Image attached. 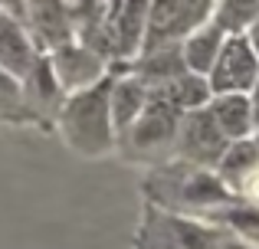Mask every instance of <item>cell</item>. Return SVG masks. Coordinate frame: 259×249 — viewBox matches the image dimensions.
<instances>
[{"instance_id": "obj_1", "label": "cell", "mask_w": 259, "mask_h": 249, "mask_svg": "<svg viewBox=\"0 0 259 249\" xmlns=\"http://www.w3.org/2000/svg\"><path fill=\"white\" fill-rule=\"evenodd\" d=\"M217 0H151L148 13V36H145V53L164 49V43L181 36H190L210 23Z\"/></svg>"}, {"instance_id": "obj_2", "label": "cell", "mask_w": 259, "mask_h": 249, "mask_svg": "<svg viewBox=\"0 0 259 249\" xmlns=\"http://www.w3.org/2000/svg\"><path fill=\"white\" fill-rule=\"evenodd\" d=\"M213 95H249L259 82V56L246 36H227L207 76Z\"/></svg>"}, {"instance_id": "obj_3", "label": "cell", "mask_w": 259, "mask_h": 249, "mask_svg": "<svg viewBox=\"0 0 259 249\" xmlns=\"http://www.w3.org/2000/svg\"><path fill=\"white\" fill-rule=\"evenodd\" d=\"M177 138H181V154L190 158V161H197V164H220L227 147L233 144V141L217 128L213 115H210L207 109L187 112L181 128H177Z\"/></svg>"}, {"instance_id": "obj_4", "label": "cell", "mask_w": 259, "mask_h": 249, "mask_svg": "<svg viewBox=\"0 0 259 249\" xmlns=\"http://www.w3.org/2000/svg\"><path fill=\"white\" fill-rule=\"evenodd\" d=\"M210 115L217 128L230 141H246L253 134V98L249 95H213L210 98Z\"/></svg>"}, {"instance_id": "obj_5", "label": "cell", "mask_w": 259, "mask_h": 249, "mask_svg": "<svg viewBox=\"0 0 259 249\" xmlns=\"http://www.w3.org/2000/svg\"><path fill=\"white\" fill-rule=\"evenodd\" d=\"M223 30L210 20V23H203L200 30H194L187 36V43H184V49H181V56H184V66H187L194 76H203L207 79L210 76V69H213V63H217V56H220V49H223Z\"/></svg>"}, {"instance_id": "obj_6", "label": "cell", "mask_w": 259, "mask_h": 249, "mask_svg": "<svg viewBox=\"0 0 259 249\" xmlns=\"http://www.w3.org/2000/svg\"><path fill=\"white\" fill-rule=\"evenodd\" d=\"M259 164V147H256V141L253 138H246V141H233V144L227 147V154H223V161L217 164V177L223 180V187L227 190H236V187L243 184V177H246L249 171Z\"/></svg>"}, {"instance_id": "obj_7", "label": "cell", "mask_w": 259, "mask_h": 249, "mask_svg": "<svg viewBox=\"0 0 259 249\" xmlns=\"http://www.w3.org/2000/svg\"><path fill=\"white\" fill-rule=\"evenodd\" d=\"M259 20V0H217L213 23L223 36H246V30Z\"/></svg>"}, {"instance_id": "obj_8", "label": "cell", "mask_w": 259, "mask_h": 249, "mask_svg": "<svg viewBox=\"0 0 259 249\" xmlns=\"http://www.w3.org/2000/svg\"><path fill=\"white\" fill-rule=\"evenodd\" d=\"M141 98H145V89H141L138 82L118 85V92H115V118H118V125H128L135 115H138Z\"/></svg>"}, {"instance_id": "obj_9", "label": "cell", "mask_w": 259, "mask_h": 249, "mask_svg": "<svg viewBox=\"0 0 259 249\" xmlns=\"http://www.w3.org/2000/svg\"><path fill=\"white\" fill-rule=\"evenodd\" d=\"M230 223H233V230L240 233V236L259 243V207H253V204L236 207V210L230 213Z\"/></svg>"}, {"instance_id": "obj_10", "label": "cell", "mask_w": 259, "mask_h": 249, "mask_svg": "<svg viewBox=\"0 0 259 249\" xmlns=\"http://www.w3.org/2000/svg\"><path fill=\"white\" fill-rule=\"evenodd\" d=\"M236 193H240L246 204H253V207H259V164L253 167V171L243 177V184L236 187Z\"/></svg>"}, {"instance_id": "obj_11", "label": "cell", "mask_w": 259, "mask_h": 249, "mask_svg": "<svg viewBox=\"0 0 259 249\" xmlns=\"http://www.w3.org/2000/svg\"><path fill=\"white\" fill-rule=\"evenodd\" d=\"M246 39H249V46H253V53L259 56V20H256V23L246 30Z\"/></svg>"}, {"instance_id": "obj_12", "label": "cell", "mask_w": 259, "mask_h": 249, "mask_svg": "<svg viewBox=\"0 0 259 249\" xmlns=\"http://www.w3.org/2000/svg\"><path fill=\"white\" fill-rule=\"evenodd\" d=\"M223 249H249V246H243V243H227Z\"/></svg>"}, {"instance_id": "obj_13", "label": "cell", "mask_w": 259, "mask_h": 249, "mask_svg": "<svg viewBox=\"0 0 259 249\" xmlns=\"http://www.w3.org/2000/svg\"><path fill=\"white\" fill-rule=\"evenodd\" d=\"M253 141H256V147H259V131H256V138H253Z\"/></svg>"}]
</instances>
